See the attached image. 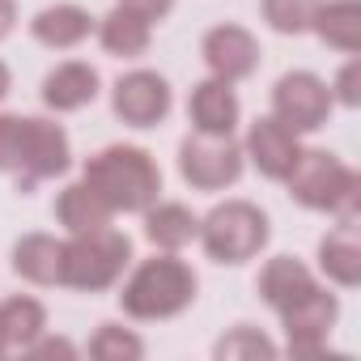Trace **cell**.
Here are the masks:
<instances>
[{"label": "cell", "mask_w": 361, "mask_h": 361, "mask_svg": "<svg viewBox=\"0 0 361 361\" xmlns=\"http://www.w3.org/2000/svg\"><path fill=\"white\" fill-rule=\"evenodd\" d=\"M73 161L68 132L35 115H0V174H9L18 192H35L43 178L64 174Z\"/></svg>", "instance_id": "obj_1"}, {"label": "cell", "mask_w": 361, "mask_h": 361, "mask_svg": "<svg viewBox=\"0 0 361 361\" xmlns=\"http://www.w3.org/2000/svg\"><path fill=\"white\" fill-rule=\"evenodd\" d=\"M81 183L106 200L111 213H145L157 204L161 170L140 145H106L81 170Z\"/></svg>", "instance_id": "obj_2"}, {"label": "cell", "mask_w": 361, "mask_h": 361, "mask_svg": "<svg viewBox=\"0 0 361 361\" xmlns=\"http://www.w3.org/2000/svg\"><path fill=\"white\" fill-rule=\"evenodd\" d=\"M289 188V196L302 209L314 213H331L340 226L357 230V209H361V178L357 170H348L336 153L327 149H302L293 170L281 178Z\"/></svg>", "instance_id": "obj_3"}, {"label": "cell", "mask_w": 361, "mask_h": 361, "mask_svg": "<svg viewBox=\"0 0 361 361\" xmlns=\"http://www.w3.org/2000/svg\"><path fill=\"white\" fill-rule=\"evenodd\" d=\"M196 285H200L196 272L174 251H166V255H153V259L136 264V272L123 281L119 306H123L128 319H140V323L174 319L196 302Z\"/></svg>", "instance_id": "obj_4"}, {"label": "cell", "mask_w": 361, "mask_h": 361, "mask_svg": "<svg viewBox=\"0 0 361 361\" xmlns=\"http://www.w3.org/2000/svg\"><path fill=\"white\" fill-rule=\"evenodd\" d=\"M132 264V238L102 226L90 234H73L64 243V259H60V285L64 289H81V293H98L111 289L123 268Z\"/></svg>", "instance_id": "obj_5"}, {"label": "cell", "mask_w": 361, "mask_h": 361, "mask_svg": "<svg viewBox=\"0 0 361 361\" xmlns=\"http://www.w3.org/2000/svg\"><path fill=\"white\" fill-rule=\"evenodd\" d=\"M196 238L204 243L209 259H217V264H247V259H255L268 247L272 230H268V213L259 204H251V200H226V204H217L200 221Z\"/></svg>", "instance_id": "obj_6"}, {"label": "cell", "mask_w": 361, "mask_h": 361, "mask_svg": "<svg viewBox=\"0 0 361 361\" xmlns=\"http://www.w3.org/2000/svg\"><path fill=\"white\" fill-rule=\"evenodd\" d=\"M178 174L188 178L196 192H221L234 188L243 174V145L230 136H209V132H192L178 145Z\"/></svg>", "instance_id": "obj_7"}, {"label": "cell", "mask_w": 361, "mask_h": 361, "mask_svg": "<svg viewBox=\"0 0 361 361\" xmlns=\"http://www.w3.org/2000/svg\"><path fill=\"white\" fill-rule=\"evenodd\" d=\"M272 115L289 128V132H319L331 115V90L323 77L298 68V73H285L276 85H272Z\"/></svg>", "instance_id": "obj_8"}, {"label": "cell", "mask_w": 361, "mask_h": 361, "mask_svg": "<svg viewBox=\"0 0 361 361\" xmlns=\"http://www.w3.org/2000/svg\"><path fill=\"white\" fill-rule=\"evenodd\" d=\"M340 319V298L323 285H314L310 293H302L293 306L281 310V327H285V344L293 357H319L327 348V336Z\"/></svg>", "instance_id": "obj_9"}, {"label": "cell", "mask_w": 361, "mask_h": 361, "mask_svg": "<svg viewBox=\"0 0 361 361\" xmlns=\"http://www.w3.org/2000/svg\"><path fill=\"white\" fill-rule=\"evenodd\" d=\"M111 106L128 128H157L170 115V85H166L161 73H149V68L123 73L115 81Z\"/></svg>", "instance_id": "obj_10"}, {"label": "cell", "mask_w": 361, "mask_h": 361, "mask_svg": "<svg viewBox=\"0 0 361 361\" xmlns=\"http://www.w3.org/2000/svg\"><path fill=\"white\" fill-rule=\"evenodd\" d=\"M200 51H204L209 73L221 77V81H230V85H234V81H247V77L259 68V43H255V35L243 30V26H234V22L213 26V30L204 35Z\"/></svg>", "instance_id": "obj_11"}, {"label": "cell", "mask_w": 361, "mask_h": 361, "mask_svg": "<svg viewBox=\"0 0 361 361\" xmlns=\"http://www.w3.org/2000/svg\"><path fill=\"white\" fill-rule=\"evenodd\" d=\"M298 153H302V145H298V132H289V128H285L276 115H264V119H255V123H251L243 157H251V161H255V170H259L264 178L281 183V178L293 170Z\"/></svg>", "instance_id": "obj_12"}, {"label": "cell", "mask_w": 361, "mask_h": 361, "mask_svg": "<svg viewBox=\"0 0 361 361\" xmlns=\"http://www.w3.org/2000/svg\"><path fill=\"white\" fill-rule=\"evenodd\" d=\"M188 115H192V128L196 132H209V136H230L238 128V94L230 81L221 77H209L192 90L188 98Z\"/></svg>", "instance_id": "obj_13"}, {"label": "cell", "mask_w": 361, "mask_h": 361, "mask_svg": "<svg viewBox=\"0 0 361 361\" xmlns=\"http://www.w3.org/2000/svg\"><path fill=\"white\" fill-rule=\"evenodd\" d=\"M98 68L94 64H81V60H68L60 68H51L43 77V102L56 111V115H68V111H81L98 98Z\"/></svg>", "instance_id": "obj_14"}, {"label": "cell", "mask_w": 361, "mask_h": 361, "mask_svg": "<svg viewBox=\"0 0 361 361\" xmlns=\"http://www.w3.org/2000/svg\"><path fill=\"white\" fill-rule=\"evenodd\" d=\"M319 281H314V272L302 264V259H293V255H276V259H268L264 264V272H259V298L281 314L285 306H293L302 293H310Z\"/></svg>", "instance_id": "obj_15"}, {"label": "cell", "mask_w": 361, "mask_h": 361, "mask_svg": "<svg viewBox=\"0 0 361 361\" xmlns=\"http://www.w3.org/2000/svg\"><path fill=\"white\" fill-rule=\"evenodd\" d=\"M30 35H35L43 47L68 51V47H77V43H85V39L94 35V18H90L81 5H47L43 13H35Z\"/></svg>", "instance_id": "obj_16"}, {"label": "cell", "mask_w": 361, "mask_h": 361, "mask_svg": "<svg viewBox=\"0 0 361 361\" xmlns=\"http://www.w3.org/2000/svg\"><path fill=\"white\" fill-rule=\"evenodd\" d=\"M196 234H200V217L188 204L166 200V204H149L145 209V238L157 251H183Z\"/></svg>", "instance_id": "obj_17"}, {"label": "cell", "mask_w": 361, "mask_h": 361, "mask_svg": "<svg viewBox=\"0 0 361 361\" xmlns=\"http://www.w3.org/2000/svg\"><path fill=\"white\" fill-rule=\"evenodd\" d=\"M310 30L327 47H336L344 56H357V47H361V5L357 0H327V5L319 0Z\"/></svg>", "instance_id": "obj_18"}, {"label": "cell", "mask_w": 361, "mask_h": 361, "mask_svg": "<svg viewBox=\"0 0 361 361\" xmlns=\"http://www.w3.org/2000/svg\"><path fill=\"white\" fill-rule=\"evenodd\" d=\"M60 259H64V243L51 234H26L13 247V272L26 276L30 285H60Z\"/></svg>", "instance_id": "obj_19"}, {"label": "cell", "mask_w": 361, "mask_h": 361, "mask_svg": "<svg viewBox=\"0 0 361 361\" xmlns=\"http://www.w3.org/2000/svg\"><path fill=\"white\" fill-rule=\"evenodd\" d=\"M98 43H102V51L106 56H119V60H136V56H145L149 51V22L145 18H136V13H128V9H111L98 26Z\"/></svg>", "instance_id": "obj_20"}, {"label": "cell", "mask_w": 361, "mask_h": 361, "mask_svg": "<svg viewBox=\"0 0 361 361\" xmlns=\"http://www.w3.org/2000/svg\"><path fill=\"white\" fill-rule=\"evenodd\" d=\"M56 217H60V226L68 230V234H90V230H102V226H111V209H106V200L98 196V192H90L85 183H73V188H64L60 196H56Z\"/></svg>", "instance_id": "obj_21"}, {"label": "cell", "mask_w": 361, "mask_h": 361, "mask_svg": "<svg viewBox=\"0 0 361 361\" xmlns=\"http://www.w3.org/2000/svg\"><path fill=\"white\" fill-rule=\"evenodd\" d=\"M319 272L331 285H340V289H357L361 285V247H357L348 226H340L336 234H327L319 243Z\"/></svg>", "instance_id": "obj_22"}, {"label": "cell", "mask_w": 361, "mask_h": 361, "mask_svg": "<svg viewBox=\"0 0 361 361\" xmlns=\"http://www.w3.org/2000/svg\"><path fill=\"white\" fill-rule=\"evenodd\" d=\"M47 331V310L39 298H5L0 302V336L5 348H26Z\"/></svg>", "instance_id": "obj_23"}, {"label": "cell", "mask_w": 361, "mask_h": 361, "mask_svg": "<svg viewBox=\"0 0 361 361\" xmlns=\"http://www.w3.org/2000/svg\"><path fill=\"white\" fill-rule=\"evenodd\" d=\"M213 357L217 361H268V357H276V344L259 331V327H251V323H238V327H230L217 344H213Z\"/></svg>", "instance_id": "obj_24"}, {"label": "cell", "mask_w": 361, "mask_h": 361, "mask_svg": "<svg viewBox=\"0 0 361 361\" xmlns=\"http://www.w3.org/2000/svg\"><path fill=\"white\" fill-rule=\"evenodd\" d=\"M90 357L98 361H140L145 357V340L128 327H115V323H102L90 340Z\"/></svg>", "instance_id": "obj_25"}, {"label": "cell", "mask_w": 361, "mask_h": 361, "mask_svg": "<svg viewBox=\"0 0 361 361\" xmlns=\"http://www.w3.org/2000/svg\"><path fill=\"white\" fill-rule=\"evenodd\" d=\"M319 0H264V22L276 35H306Z\"/></svg>", "instance_id": "obj_26"}, {"label": "cell", "mask_w": 361, "mask_h": 361, "mask_svg": "<svg viewBox=\"0 0 361 361\" xmlns=\"http://www.w3.org/2000/svg\"><path fill=\"white\" fill-rule=\"evenodd\" d=\"M331 102H344V106H357L361 102V64L357 60H348L340 68V77L331 85Z\"/></svg>", "instance_id": "obj_27"}, {"label": "cell", "mask_w": 361, "mask_h": 361, "mask_svg": "<svg viewBox=\"0 0 361 361\" xmlns=\"http://www.w3.org/2000/svg\"><path fill=\"white\" fill-rule=\"evenodd\" d=\"M26 357H35V361H47V357H77V344L73 340H64V336H39L35 344H26L22 348Z\"/></svg>", "instance_id": "obj_28"}, {"label": "cell", "mask_w": 361, "mask_h": 361, "mask_svg": "<svg viewBox=\"0 0 361 361\" xmlns=\"http://www.w3.org/2000/svg\"><path fill=\"white\" fill-rule=\"evenodd\" d=\"M119 9H128V13H136V18H145L149 26L153 22H161L170 9H174V0H115Z\"/></svg>", "instance_id": "obj_29"}, {"label": "cell", "mask_w": 361, "mask_h": 361, "mask_svg": "<svg viewBox=\"0 0 361 361\" xmlns=\"http://www.w3.org/2000/svg\"><path fill=\"white\" fill-rule=\"evenodd\" d=\"M18 26V9H13V0H0V39H9Z\"/></svg>", "instance_id": "obj_30"}, {"label": "cell", "mask_w": 361, "mask_h": 361, "mask_svg": "<svg viewBox=\"0 0 361 361\" xmlns=\"http://www.w3.org/2000/svg\"><path fill=\"white\" fill-rule=\"evenodd\" d=\"M9 85H13V77H9V68H5V64H0V98L9 94Z\"/></svg>", "instance_id": "obj_31"}, {"label": "cell", "mask_w": 361, "mask_h": 361, "mask_svg": "<svg viewBox=\"0 0 361 361\" xmlns=\"http://www.w3.org/2000/svg\"><path fill=\"white\" fill-rule=\"evenodd\" d=\"M5 353H9V348H5V336H0V357H5Z\"/></svg>", "instance_id": "obj_32"}]
</instances>
